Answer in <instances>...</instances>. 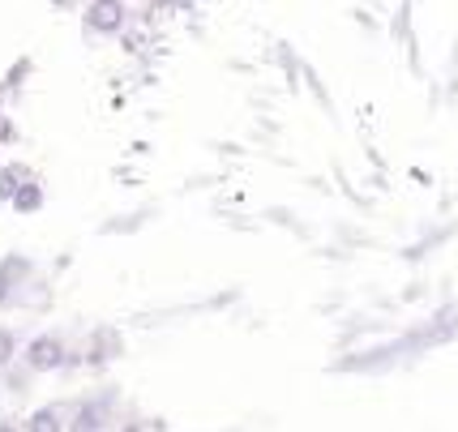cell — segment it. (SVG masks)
Masks as SVG:
<instances>
[{"label": "cell", "instance_id": "5", "mask_svg": "<svg viewBox=\"0 0 458 432\" xmlns=\"http://www.w3.org/2000/svg\"><path fill=\"white\" fill-rule=\"evenodd\" d=\"M21 432H64V411L60 407H39L21 419Z\"/></svg>", "mask_w": 458, "mask_h": 432}, {"label": "cell", "instance_id": "8", "mask_svg": "<svg viewBox=\"0 0 458 432\" xmlns=\"http://www.w3.org/2000/svg\"><path fill=\"white\" fill-rule=\"evenodd\" d=\"M21 355V335L13 326H0V373L13 368V360Z\"/></svg>", "mask_w": 458, "mask_h": 432}, {"label": "cell", "instance_id": "1", "mask_svg": "<svg viewBox=\"0 0 458 432\" xmlns=\"http://www.w3.org/2000/svg\"><path fill=\"white\" fill-rule=\"evenodd\" d=\"M64 360H69V347L60 335H35L30 343H21V364L30 373H56L64 368Z\"/></svg>", "mask_w": 458, "mask_h": 432}, {"label": "cell", "instance_id": "7", "mask_svg": "<svg viewBox=\"0 0 458 432\" xmlns=\"http://www.w3.org/2000/svg\"><path fill=\"white\" fill-rule=\"evenodd\" d=\"M26 176H30V172H26L21 163H0V201H4V206H9V197L21 189Z\"/></svg>", "mask_w": 458, "mask_h": 432}, {"label": "cell", "instance_id": "2", "mask_svg": "<svg viewBox=\"0 0 458 432\" xmlns=\"http://www.w3.org/2000/svg\"><path fill=\"white\" fill-rule=\"evenodd\" d=\"M124 21H129V4H124V0H90V4L81 9V26H86L90 35H99V39L120 35Z\"/></svg>", "mask_w": 458, "mask_h": 432}, {"label": "cell", "instance_id": "12", "mask_svg": "<svg viewBox=\"0 0 458 432\" xmlns=\"http://www.w3.org/2000/svg\"><path fill=\"white\" fill-rule=\"evenodd\" d=\"M47 4H56V9H69V4H73V0H47Z\"/></svg>", "mask_w": 458, "mask_h": 432}, {"label": "cell", "instance_id": "6", "mask_svg": "<svg viewBox=\"0 0 458 432\" xmlns=\"http://www.w3.org/2000/svg\"><path fill=\"white\" fill-rule=\"evenodd\" d=\"M35 275V261L26 253H9V257H0V278L4 283H13V287H21L26 278Z\"/></svg>", "mask_w": 458, "mask_h": 432}, {"label": "cell", "instance_id": "11", "mask_svg": "<svg viewBox=\"0 0 458 432\" xmlns=\"http://www.w3.org/2000/svg\"><path fill=\"white\" fill-rule=\"evenodd\" d=\"M0 432H21L18 419H0Z\"/></svg>", "mask_w": 458, "mask_h": 432}, {"label": "cell", "instance_id": "10", "mask_svg": "<svg viewBox=\"0 0 458 432\" xmlns=\"http://www.w3.org/2000/svg\"><path fill=\"white\" fill-rule=\"evenodd\" d=\"M18 292V287H13V283H4V278H0V309H4V304H9V295Z\"/></svg>", "mask_w": 458, "mask_h": 432}, {"label": "cell", "instance_id": "4", "mask_svg": "<svg viewBox=\"0 0 458 432\" xmlns=\"http://www.w3.org/2000/svg\"><path fill=\"white\" fill-rule=\"evenodd\" d=\"M64 432H107V411H103L99 402H86V407L64 424Z\"/></svg>", "mask_w": 458, "mask_h": 432}, {"label": "cell", "instance_id": "3", "mask_svg": "<svg viewBox=\"0 0 458 432\" xmlns=\"http://www.w3.org/2000/svg\"><path fill=\"white\" fill-rule=\"evenodd\" d=\"M9 206H13V215H39L43 206H47V189H43V180L26 176L18 193L9 197Z\"/></svg>", "mask_w": 458, "mask_h": 432}, {"label": "cell", "instance_id": "9", "mask_svg": "<svg viewBox=\"0 0 458 432\" xmlns=\"http://www.w3.org/2000/svg\"><path fill=\"white\" fill-rule=\"evenodd\" d=\"M13 141H18V124H13V116L0 112V146H13Z\"/></svg>", "mask_w": 458, "mask_h": 432}]
</instances>
